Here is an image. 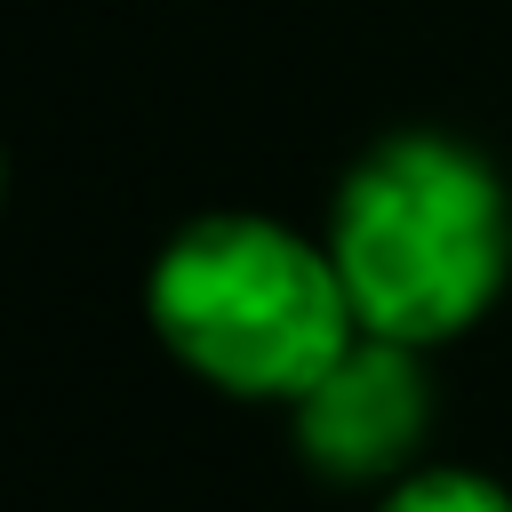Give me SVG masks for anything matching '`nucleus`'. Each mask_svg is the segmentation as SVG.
<instances>
[{
	"instance_id": "nucleus-1",
	"label": "nucleus",
	"mask_w": 512,
	"mask_h": 512,
	"mask_svg": "<svg viewBox=\"0 0 512 512\" xmlns=\"http://www.w3.org/2000/svg\"><path fill=\"white\" fill-rule=\"evenodd\" d=\"M328 256L360 336L424 352L496 304L512 272V208L472 144L400 128L352 160L328 216Z\"/></svg>"
},
{
	"instance_id": "nucleus-2",
	"label": "nucleus",
	"mask_w": 512,
	"mask_h": 512,
	"mask_svg": "<svg viewBox=\"0 0 512 512\" xmlns=\"http://www.w3.org/2000/svg\"><path fill=\"white\" fill-rule=\"evenodd\" d=\"M160 344L240 400H296L360 336L336 256L272 216H200L152 264Z\"/></svg>"
},
{
	"instance_id": "nucleus-4",
	"label": "nucleus",
	"mask_w": 512,
	"mask_h": 512,
	"mask_svg": "<svg viewBox=\"0 0 512 512\" xmlns=\"http://www.w3.org/2000/svg\"><path fill=\"white\" fill-rule=\"evenodd\" d=\"M384 512H512V496L488 472H408Z\"/></svg>"
},
{
	"instance_id": "nucleus-3",
	"label": "nucleus",
	"mask_w": 512,
	"mask_h": 512,
	"mask_svg": "<svg viewBox=\"0 0 512 512\" xmlns=\"http://www.w3.org/2000/svg\"><path fill=\"white\" fill-rule=\"evenodd\" d=\"M296 448L312 472L328 480H384L424 448L432 424V392L416 368V344L392 336H352L336 352V368L320 384H304L296 400Z\"/></svg>"
}]
</instances>
